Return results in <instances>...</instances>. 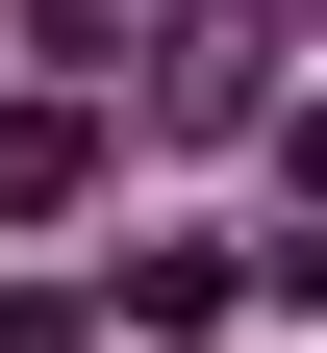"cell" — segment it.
<instances>
[{"label": "cell", "instance_id": "obj_1", "mask_svg": "<svg viewBox=\"0 0 327 353\" xmlns=\"http://www.w3.org/2000/svg\"><path fill=\"white\" fill-rule=\"evenodd\" d=\"M151 126H202V152H226V126H277V26H252V0H202V26L151 51Z\"/></svg>", "mask_w": 327, "mask_h": 353}, {"label": "cell", "instance_id": "obj_2", "mask_svg": "<svg viewBox=\"0 0 327 353\" xmlns=\"http://www.w3.org/2000/svg\"><path fill=\"white\" fill-rule=\"evenodd\" d=\"M0 202L76 228V202H101V101H25V126H0Z\"/></svg>", "mask_w": 327, "mask_h": 353}]
</instances>
